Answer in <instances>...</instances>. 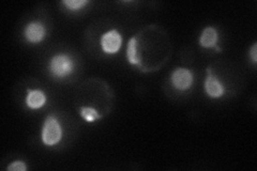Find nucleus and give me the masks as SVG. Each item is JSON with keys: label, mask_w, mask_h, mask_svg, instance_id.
I'll return each instance as SVG.
<instances>
[{"label": "nucleus", "mask_w": 257, "mask_h": 171, "mask_svg": "<svg viewBox=\"0 0 257 171\" xmlns=\"http://www.w3.org/2000/svg\"><path fill=\"white\" fill-rule=\"evenodd\" d=\"M48 70L55 77L64 78L72 74L74 70V61L68 54L55 55L48 63Z\"/></svg>", "instance_id": "1"}, {"label": "nucleus", "mask_w": 257, "mask_h": 171, "mask_svg": "<svg viewBox=\"0 0 257 171\" xmlns=\"http://www.w3.org/2000/svg\"><path fill=\"white\" fill-rule=\"evenodd\" d=\"M42 141L45 145H55L60 142L62 138V127L57 118L48 116L42 128Z\"/></svg>", "instance_id": "2"}, {"label": "nucleus", "mask_w": 257, "mask_h": 171, "mask_svg": "<svg viewBox=\"0 0 257 171\" xmlns=\"http://www.w3.org/2000/svg\"><path fill=\"white\" fill-rule=\"evenodd\" d=\"M122 45V37L116 29H111L101 37V47L108 55H115Z\"/></svg>", "instance_id": "3"}, {"label": "nucleus", "mask_w": 257, "mask_h": 171, "mask_svg": "<svg viewBox=\"0 0 257 171\" xmlns=\"http://www.w3.org/2000/svg\"><path fill=\"white\" fill-rule=\"evenodd\" d=\"M171 81L177 90L186 91L191 88L193 84V73L188 69H176L173 72Z\"/></svg>", "instance_id": "4"}, {"label": "nucleus", "mask_w": 257, "mask_h": 171, "mask_svg": "<svg viewBox=\"0 0 257 171\" xmlns=\"http://www.w3.org/2000/svg\"><path fill=\"white\" fill-rule=\"evenodd\" d=\"M24 36L30 43L38 44L45 39L46 37V28L42 23L40 22H31L25 27Z\"/></svg>", "instance_id": "5"}, {"label": "nucleus", "mask_w": 257, "mask_h": 171, "mask_svg": "<svg viewBox=\"0 0 257 171\" xmlns=\"http://www.w3.org/2000/svg\"><path fill=\"white\" fill-rule=\"evenodd\" d=\"M207 73L208 75L205 80V91L212 99H219L224 94L225 88L219 78L212 74L210 69H207Z\"/></svg>", "instance_id": "6"}, {"label": "nucleus", "mask_w": 257, "mask_h": 171, "mask_svg": "<svg viewBox=\"0 0 257 171\" xmlns=\"http://www.w3.org/2000/svg\"><path fill=\"white\" fill-rule=\"evenodd\" d=\"M46 103V95L41 90H27L26 105L30 109H40Z\"/></svg>", "instance_id": "7"}, {"label": "nucleus", "mask_w": 257, "mask_h": 171, "mask_svg": "<svg viewBox=\"0 0 257 171\" xmlns=\"http://www.w3.org/2000/svg\"><path fill=\"white\" fill-rule=\"evenodd\" d=\"M218 40H219V35L216 29L213 27H207L203 30L202 35H200L199 44L202 47L211 48L216 46Z\"/></svg>", "instance_id": "8"}, {"label": "nucleus", "mask_w": 257, "mask_h": 171, "mask_svg": "<svg viewBox=\"0 0 257 171\" xmlns=\"http://www.w3.org/2000/svg\"><path fill=\"white\" fill-rule=\"evenodd\" d=\"M126 58L128 63L131 64H140V58L138 55V39L135 37L131 38L127 43L126 50Z\"/></svg>", "instance_id": "9"}, {"label": "nucleus", "mask_w": 257, "mask_h": 171, "mask_svg": "<svg viewBox=\"0 0 257 171\" xmlns=\"http://www.w3.org/2000/svg\"><path fill=\"white\" fill-rule=\"evenodd\" d=\"M80 116L86 121V122H94L96 120H99L101 118L100 113L98 110L92 108V107H82L80 108Z\"/></svg>", "instance_id": "10"}, {"label": "nucleus", "mask_w": 257, "mask_h": 171, "mask_svg": "<svg viewBox=\"0 0 257 171\" xmlns=\"http://www.w3.org/2000/svg\"><path fill=\"white\" fill-rule=\"evenodd\" d=\"M62 4L70 11H78L89 4V2H86V0H64Z\"/></svg>", "instance_id": "11"}, {"label": "nucleus", "mask_w": 257, "mask_h": 171, "mask_svg": "<svg viewBox=\"0 0 257 171\" xmlns=\"http://www.w3.org/2000/svg\"><path fill=\"white\" fill-rule=\"evenodd\" d=\"M8 170L25 171V170H27V166H26V164L24 161L16 160V161H13L10 166H8Z\"/></svg>", "instance_id": "12"}, {"label": "nucleus", "mask_w": 257, "mask_h": 171, "mask_svg": "<svg viewBox=\"0 0 257 171\" xmlns=\"http://www.w3.org/2000/svg\"><path fill=\"white\" fill-rule=\"evenodd\" d=\"M251 56H252V60H253V62L254 63H256V44H254L253 45V47H252V50H251Z\"/></svg>", "instance_id": "13"}]
</instances>
